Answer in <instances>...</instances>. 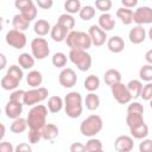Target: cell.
I'll list each match as a JSON object with an SVG mask.
<instances>
[{
    "mask_svg": "<svg viewBox=\"0 0 152 152\" xmlns=\"http://www.w3.org/2000/svg\"><path fill=\"white\" fill-rule=\"evenodd\" d=\"M64 110L66 116L77 119L83 112V100L78 91H70L64 97Z\"/></svg>",
    "mask_w": 152,
    "mask_h": 152,
    "instance_id": "6da1fadb",
    "label": "cell"
},
{
    "mask_svg": "<svg viewBox=\"0 0 152 152\" xmlns=\"http://www.w3.org/2000/svg\"><path fill=\"white\" fill-rule=\"evenodd\" d=\"M48 107L44 104H34L28 114H27V125L30 128L42 129L46 125V116H48Z\"/></svg>",
    "mask_w": 152,
    "mask_h": 152,
    "instance_id": "7a4b0ae2",
    "label": "cell"
},
{
    "mask_svg": "<svg viewBox=\"0 0 152 152\" xmlns=\"http://www.w3.org/2000/svg\"><path fill=\"white\" fill-rule=\"evenodd\" d=\"M66 45L71 49H81V50H88L93 43L89 33H86L83 31H74L71 30L66 38H65Z\"/></svg>",
    "mask_w": 152,
    "mask_h": 152,
    "instance_id": "3957f363",
    "label": "cell"
},
{
    "mask_svg": "<svg viewBox=\"0 0 152 152\" xmlns=\"http://www.w3.org/2000/svg\"><path fill=\"white\" fill-rule=\"evenodd\" d=\"M103 127V121L101 119L100 115L96 114H91L89 116H87L80 125V132L82 133V135L84 137H95L97 133H100V131Z\"/></svg>",
    "mask_w": 152,
    "mask_h": 152,
    "instance_id": "277c9868",
    "label": "cell"
},
{
    "mask_svg": "<svg viewBox=\"0 0 152 152\" xmlns=\"http://www.w3.org/2000/svg\"><path fill=\"white\" fill-rule=\"evenodd\" d=\"M69 59L81 71H88L93 64L91 56L89 52H87V50L71 49L69 52Z\"/></svg>",
    "mask_w": 152,
    "mask_h": 152,
    "instance_id": "5b68a950",
    "label": "cell"
},
{
    "mask_svg": "<svg viewBox=\"0 0 152 152\" xmlns=\"http://www.w3.org/2000/svg\"><path fill=\"white\" fill-rule=\"evenodd\" d=\"M31 52L33 57L38 61L46 58L50 53V46H49L48 40L42 37L33 38L31 42Z\"/></svg>",
    "mask_w": 152,
    "mask_h": 152,
    "instance_id": "8992f818",
    "label": "cell"
},
{
    "mask_svg": "<svg viewBox=\"0 0 152 152\" xmlns=\"http://www.w3.org/2000/svg\"><path fill=\"white\" fill-rule=\"evenodd\" d=\"M49 95V90L45 87H38V88H32L30 90L25 91V100L24 103L27 106H34L38 104L40 102H43L44 100L48 99Z\"/></svg>",
    "mask_w": 152,
    "mask_h": 152,
    "instance_id": "52a82bcc",
    "label": "cell"
},
{
    "mask_svg": "<svg viewBox=\"0 0 152 152\" xmlns=\"http://www.w3.org/2000/svg\"><path fill=\"white\" fill-rule=\"evenodd\" d=\"M6 43L14 48V49H23L25 48L26 43H27V38H26V34L24 33V31H19V30H15V28H12L7 33H6Z\"/></svg>",
    "mask_w": 152,
    "mask_h": 152,
    "instance_id": "ba28073f",
    "label": "cell"
},
{
    "mask_svg": "<svg viewBox=\"0 0 152 152\" xmlns=\"http://www.w3.org/2000/svg\"><path fill=\"white\" fill-rule=\"evenodd\" d=\"M110 91L113 97L116 100V102H119L120 104H126L129 103L132 100V96L127 89V86L124 84L122 82H119L114 86L110 87Z\"/></svg>",
    "mask_w": 152,
    "mask_h": 152,
    "instance_id": "9c48e42d",
    "label": "cell"
},
{
    "mask_svg": "<svg viewBox=\"0 0 152 152\" xmlns=\"http://www.w3.org/2000/svg\"><path fill=\"white\" fill-rule=\"evenodd\" d=\"M133 21L137 25L152 24V8L148 6L138 7L133 12Z\"/></svg>",
    "mask_w": 152,
    "mask_h": 152,
    "instance_id": "30bf717a",
    "label": "cell"
},
{
    "mask_svg": "<svg viewBox=\"0 0 152 152\" xmlns=\"http://www.w3.org/2000/svg\"><path fill=\"white\" fill-rule=\"evenodd\" d=\"M59 84L64 88H72L77 83V75L71 68H64L58 75Z\"/></svg>",
    "mask_w": 152,
    "mask_h": 152,
    "instance_id": "8fae6325",
    "label": "cell"
},
{
    "mask_svg": "<svg viewBox=\"0 0 152 152\" xmlns=\"http://www.w3.org/2000/svg\"><path fill=\"white\" fill-rule=\"evenodd\" d=\"M88 33L91 38V43L95 46H102L107 40V33L99 25H91L88 30Z\"/></svg>",
    "mask_w": 152,
    "mask_h": 152,
    "instance_id": "7c38bea8",
    "label": "cell"
},
{
    "mask_svg": "<svg viewBox=\"0 0 152 152\" xmlns=\"http://www.w3.org/2000/svg\"><path fill=\"white\" fill-rule=\"evenodd\" d=\"M134 147L133 137L129 135H119L114 141V148L118 152H129Z\"/></svg>",
    "mask_w": 152,
    "mask_h": 152,
    "instance_id": "4fadbf2b",
    "label": "cell"
},
{
    "mask_svg": "<svg viewBox=\"0 0 152 152\" xmlns=\"http://www.w3.org/2000/svg\"><path fill=\"white\" fill-rule=\"evenodd\" d=\"M23 103H19V102H14L12 100H10L6 106H5V114L8 119H17L20 116V114L23 113Z\"/></svg>",
    "mask_w": 152,
    "mask_h": 152,
    "instance_id": "5bb4252c",
    "label": "cell"
},
{
    "mask_svg": "<svg viewBox=\"0 0 152 152\" xmlns=\"http://www.w3.org/2000/svg\"><path fill=\"white\" fill-rule=\"evenodd\" d=\"M128 38L132 44H137V45L141 44L146 38V31L142 27V25H137L133 28H131L128 33Z\"/></svg>",
    "mask_w": 152,
    "mask_h": 152,
    "instance_id": "9a60e30c",
    "label": "cell"
},
{
    "mask_svg": "<svg viewBox=\"0 0 152 152\" xmlns=\"http://www.w3.org/2000/svg\"><path fill=\"white\" fill-rule=\"evenodd\" d=\"M70 31L66 28V27H64L63 25H61L59 23H56L52 27H51V31H50V36H51V38H52V40L53 42H63V40H65V38H66V36H68V33H69Z\"/></svg>",
    "mask_w": 152,
    "mask_h": 152,
    "instance_id": "2e32d148",
    "label": "cell"
},
{
    "mask_svg": "<svg viewBox=\"0 0 152 152\" xmlns=\"http://www.w3.org/2000/svg\"><path fill=\"white\" fill-rule=\"evenodd\" d=\"M107 48L113 53H120L125 49V40L120 36H113L107 40Z\"/></svg>",
    "mask_w": 152,
    "mask_h": 152,
    "instance_id": "e0dca14e",
    "label": "cell"
},
{
    "mask_svg": "<svg viewBox=\"0 0 152 152\" xmlns=\"http://www.w3.org/2000/svg\"><path fill=\"white\" fill-rule=\"evenodd\" d=\"M115 24H116V21L114 19V17L110 13H108V12H104V13H102L99 17V26L102 30H104L106 32L113 30L114 26H115Z\"/></svg>",
    "mask_w": 152,
    "mask_h": 152,
    "instance_id": "ac0fdd59",
    "label": "cell"
},
{
    "mask_svg": "<svg viewBox=\"0 0 152 152\" xmlns=\"http://www.w3.org/2000/svg\"><path fill=\"white\" fill-rule=\"evenodd\" d=\"M51 27L52 26L50 25V23L48 20H45V19H38L34 23V25H33V31H34V33L38 37H44L48 33H50Z\"/></svg>",
    "mask_w": 152,
    "mask_h": 152,
    "instance_id": "d6986e66",
    "label": "cell"
},
{
    "mask_svg": "<svg viewBox=\"0 0 152 152\" xmlns=\"http://www.w3.org/2000/svg\"><path fill=\"white\" fill-rule=\"evenodd\" d=\"M129 133L134 139L142 140L148 135V126L145 122H141L137 126L129 127Z\"/></svg>",
    "mask_w": 152,
    "mask_h": 152,
    "instance_id": "ffe728a7",
    "label": "cell"
},
{
    "mask_svg": "<svg viewBox=\"0 0 152 152\" xmlns=\"http://www.w3.org/2000/svg\"><path fill=\"white\" fill-rule=\"evenodd\" d=\"M46 107H48L50 113H53V114L55 113H59L64 107V100L58 95L51 96L48 100V106Z\"/></svg>",
    "mask_w": 152,
    "mask_h": 152,
    "instance_id": "44dd1931",
    "label": "cell"
},
{
    "mask_svg": "<svg viewBox=\"0 0 152 152\" xmlns=\"http://www.w3.org/2000/svg\"><path fill=\"white\" fill-rule=\"evenodd\" d=\"M103 80L107 86L112 87V86L121 82V74L116 69H108L103 75Z\"/></svg>",
    "mask_w": 152,
    "mask_h": 152,
    "instance_id": "7402d4cb",
    "label": "cell"
},
{
    "mask_svg": "<svg viewBox=\"0 0 152 152\" xmlns=\"http://www.w3.org/2000/svg\"><path fill=\"white\" fill-rule=\"evenodd\" d=\"M59 129L55 124H46L42 128V135L44 140H53L58 137Z\"/></svg>",
    "mask_w": 152,
    "mask_h": 152,
    "instance_id": "603a6c76",
    "label": "cell"
},
{
    "mask_svg": "<svg viewBox=\"0 0 152 152\" xmlns=\"http://www.w3.org/2000/svg\"><path fill=\"white\" fill-rule=\"evenodd\" d=\"M116 17L121 20L124 25H129L133 23V11L127 7H120L116 10Z\"/></svg>",
    "mask_w": 152,
    "mask_h": 152,
    "instance_id": "cb8c5ba5",
    "label": "cell"
},
{
    "mask_svg": "<svg viewBox=\"0 0 152 152\" xmlns=\"http://www.w3.org/2000/svg\"><path fill=\"white\" fill-rule=\"evenodd\" d=\"M34 61H36V58L33 57V55H32V53L30 55L28 52H23V53H20L19 57H18V63H19V65H20L23 69H25V70L32 69V68L34 66Z\"/></svg>",
    "mask_w": 152,
    "mask_h": 152,
    "instance_id": "d4e9b609",
    "label": "cell"
},
{
    "mask_svg": "<svg viewBox=\"0 0 152 152\" xmlns=\"http://www.w3.org/2000/svg\"><path fill=\"white\" fill-rule=\"evenodd\" d=\"M26 82L31 88H38L40 87L42 82H43V76L42 72L38 70H31L27 76H26Z\"/></svg>",
    "mask_w": 152,
    "mask_h": 152,
    "instance_id": "484cf974",
    "label": "cell"
},
{
    "mask_svg": "<svg viewBox=\"0 0 152 152\" xmlns=\"http://www.w3.org/2000/svg\"><path fill=\"white\" fill-rule=\"evenodd\" d=\"M30 20H27L21 13H18L13 17L12 19V25H13V28L15 30H19V31H26L30 26Z\"/></svg>",
    "mask_w": 152,
    "mask_h": 152,
    "instance_id": "4316f807",
    "label": "cell"
},
{
    "mask_svg": "<svg viewBox=\"0 0 152 152\" xmlns=\"http://www.w3.org/2000/svg\"><path fill=\"white\" fill-rule=\"evenodd\" d=\"M126 86H127V89H128L132 99L140 97V94H141V90H142V87H144L140 80H131Z\"/></svg>",
    "mask_w": 152,
    "mask_h": 152,
    "instance_id": "83f0119b",
    "label": "cell"
},
{
    "mask_svg": "<svg viewBox=\"0 0 152 152\" xmlns=\"http://www.w3.org/2000/svg\"><path fill=\"white\" fill-rule=\"evenodd\" d=\"M27 127H28V125H27V120L24 119V118H21V116H19V118H17V119L13 120V122H12L11 126H10V129H11L12 133H14V134H19V133L25 132Z\"/></svg>",
    "mask_w": 152,
    "mask_h": 152,
    "instance_id": "f1b7e54d",
    "label": "cell"
},
{
    "mask_svg": "<svg viewBox=\"0 0 152 152\" xmlns=\"http://www.w3.org/2000/svg\"><path fill=\"white\" fill-rule=\"evenodd\" d=\"M19 83H20L19 80H17L13 76L7 75V74L1 78V88L4 90H15L17 87L19 86Z\"/></svg>",
    "mask_w": 152,
    "mask_h": 152,
    "instance_id": "f546056e",
    "label": "cell"
},
{
    "mask_svg": "<svg viewBox=\"0 0 152 152\" xmlns=\"http://www.w3.org/2000/svg\"><path fill=\"white\" fill-rule=\"evenodd\" d=\"M86 108L88 110H96L100 107V97L94 93L89 91V94L86 96Z\"/></svg>",
    "mask_w": 152,
    "mask_h": 152,
    "instance_id": "4dcf8cb0",
    "label": "cell"
},
{
    "mask_svg": "<svg viewBox=\"0 0 152 152\" xmlns=\"http://www.w3.org/2000/svg\"><path fill=\"white\" fill-rule=\"evenodd\" d=\"M84 89L88 91H96L100 87V78L96 75H89L84 80Z\"/></svg>",
    "mask_w": 152,
    "mask_h": 152,
    "instance_id": "1f68e13d",
    "label": "cell"
},
{
    "mask_svg": "<svg viewBox=\"0 0 152 152\" xmlns=\"http://www.w3.org/2000/svg\"><path fill=\"white\" fill-rule=\"evenodd\" d=\"M57 23H59L61 25H63L64 27H66L69 31H71V30L75 27V24H76V23H75V18L72 17V14L66 13V12L59 15Z\"/></svg>",
    "mask_w": 152,
    "mask_h": 152,
    "instance_id": "d6a6232c",
    "label": "cell"
},
{
    "mask_svg": "<svg viewBox=\"0 0 152 152\" xmlns=\"http://www.w3.org/2000/svg\"><path fill=\"white\" fill-rule=\"evenodd\" d=\"M103 146L100 139L95 138V137H90L89 140L86 142V151L88 152H100L102 151Z\"/></svg>",
    "mask_w": 152,
    "mask_h": 152,
    "instance_id": "836d02e7",
    "label": "cell"
},
{
    "mask_svg": "<svg viewBox=\"0 0 152 152\" xmlns=\"http://www.w3.org/2000/svg\"><path fill=\"white\" fill-rule=\"evenodd\" d=\"M141 122H145L144 120V115L141 113H127V116H126V124L129 127H133V126H137Z\"/></svg>",
    "mask_w": 152,
    "mask_h": 152,
    "instance_id": "e575fe53",
    "label": "cell"
},
{
    "mask_svg": "<svg viewBox=\"0 0 152 152\" xmlns=\"http://www.w3.org/2000/svg\"><path fill=\"white\" fill-rule=\"evenodd\" d=\"M81 8H82V6H81L80 0H66L64 2V10L66 13L76 14L81 11Z\"/></svg>",
    "mask_w": 152,
    "mask_h": 152,
    "instance_id": "d590c367",
    "label": "cell"
},
{
    "mask_svg": "<svg viewBox=\"0 0 152 152\" xmlns=\"http://www.w3.org/2000/svg\"><path fill=\"white\" fill-rule=\"evenodd\" d=\"M78 15L82 20L84 21H89L91 20L94 17H95V8L90 5H87V6H83L81 8V11L78 12Z\"/></svg>",
    "mask_w": 152,
    "mask_h": 152,
    "instance_id": "8d00e7d4",
    "label": "cell"
},
{
    "mask_svg": "<svg viewBox=\"0 0 152 152\" xmlns=\"http://www.w3.org/2000/svg\"><path fill=\"white\" fill-rule=\"evenodd\" d=\"M51 62H52L53 66H56V68H64L66 65L68 57H66V55L64 52H56L52 56Z\"/></svg>",
    "mask_w": 152,
    "mask_h": 152,
    "instance_id": "74e56055",
    "label": "cell"
},
{
    "mask_svg": "<svg viewBox=\"0 0 152 152\" xmlns=\"http://www.w3.org/2000/svg\"><path fill=\"white\" fill-rule=\"evenodd\" d=\"M139 77L141 81L152 82V64H145L139 70Z\"/></svg>",
    "mask_w": 152,
    "mask_h": 152,
    "instance_id": "f35d334b",
    "label": "cell"
},
{
    "mask_svg": "<svg viewBox=\"0 0 152 152\" xmlns=\"http://www.w3.org/2000/svg\"><path fill=\"white\" fill-rule=\"evenodd\" d=\"M6 74H7V75L13 76L14 78H17V80H19V81H21V80H23V77H24L23 68H21L20 65H15V64L11 65V66L7 69V72H6Z\"/></svg>",
    "mask_w": 152,
    "mask_h": 152,
    "instance_id": "ab89813d",
    "label": "cell"
},
{
    "mask_svg": "<svg viewBox=\"0 0 152 152\" xmlns=\"http://www.w3.org/2000/svg\"><path fill=\"white\" fill-rule=\"evenodd\" d=\"M27 138L30 144H37L43 139L42 135V129H36V128H30L28 133H27Z\"/></svg>",
    "mask_w": 152,
    "mask_h": 152,
    "instance_id": "60d3db41",
    "label": "cell"
},
{
    "mask_svg": "<svg viewBox=\"0 0 152 152\" xmlns=\"http://www.w3.org/2000/svg\"><path fill=\"white\" fill-rule=\"evenodd\" d=\"M27 20H30V21H32L33 19H36L37 18V13H38V11H37V7H36V5L33 4V5H31V6H28L27 8H25V10H23L21 12H20Z\"/></svg>",
    "mask_w": 152,
    "mask_h": 152,
    "instance_id": "b9f144b4",
    "label": "cell"
},
{
    "mask_svg": "<svg viewBox=\"0 0 152 152\" xmlns=\"http://www.w3.org/2000/svg\"><path fill=\"white\" fill-rule=\"evenodd\" d=\"M10 100L14 101V102H19V103H24V100H25V90L23 89H15L11 93L10 95Z\"/></svg>",
    "mask_w": 152,
    "mask_h": 152,
    "instance_id": "7bdbcfd3",
    "label": "cell"
},
{
    "mask_svg": "<svg viewBox=\"0 0 152 152\" xmlns=\"http://www.w3.org/2000/svg\"><path fill=\"white\" fill-rule=\"evenodd\" d=\"M112 0H95V7L96 10L101 11L102 13L108 12L112 8Z\"/></svg>",
    "mask_w": 152,
    "mask_h": 152,
    "instance_id": "ee69618b",
    "label": "cell"
},
{
    "mask_svg": "<svg viewBox=\"0 0 152 152\" xmlns=\"http://www.w3.org/2000/svg\"><path fill=\"white\" fill-rule=\"evenodd\" d=\"M140 97H141L144 101H150V100L152 99V82H147V83L142 87Z\"/></svg>",
    "mask_w": 152,
    "mask_h": 152,
    "instance_id": "f6af8a7d",
    "label": "cell"
},
{
    "mask_svg": "<svg viewBox=\"0 0 152 152\" xmlns=\"http://www.w3.org/2000/svg\"><path fill=\"white\" fill-rule=\"evenodd\" d=\"M127 113H141L144 114V106L140 102H131L127 107Z\"/></svg>",
    "mask_w": 152,
    "mask_h": 152,
    "instance_id": "bcb514c9",
    "label": "cell"
},
{
    "mask_svg": "<svg viewBox=\"0 0 152 152\" xmlns=\"http://www.w3.org/2000/svg\"><path fill=\"white\" fill-rule=\"evenodd\" d=\"M139 151L140 152H152V139H142V141L139 144Z\"/></svg>",
    "mask_w": 152,
    "mask_h": 152,
    "instance_id": "7dc6e473",
    "label": "cell"
},
{
    "mask_svg": "<svg viewBox=\"0 0 152 152\" xmlns=\"http://www.w3.org/2000/svg\"><path fill=\"white\" fill-rule=\"evenodd\" d=\"M31 5H33L32 0H15L14 1V6H15L17 10H19V12H21L23 10L27 8Z\"/></svg>",
    "mask_w": 152,
    "mask_h": 152,
    "instance_id": "c3c4849f",
    "label": "cell"
},
{
    "mask_svg": "<svg viewBox=\"0 0 152 152\" xmlns=\"http://www.w3.org/2000/svg\"><path fill=\"white\" fill-rule=\"evenodd\" d=\"M36 4L42 10H50L53 6V0H36Z\"/></svg>",
    "mask_w": 152,
    "mask_h": 152,
    "instance_id": "681fc988",
    "label": "cell"
},
{
    "mask_svg": "<svg viewBox=\"0 0 152 152\" xmlns=\"http://www.w3.org/2000/svg\"><path fill=\"white\" fill-rule=\"evenodd\" d=\"M15 147H13V145L8 141H2L0 142V152H14Z\"/></svg>",
    "mask_w": 152,
    "mask_h": 152,
    "instance_id": "f907efd6",
    "label": "cell"
},
{
    "mask_svg": "<svg viewBox=\"0 0 152 152\" xmlns=\"http://www.w3.org/2000/svg\"><path fill=\"white\" fill-rule=\"evenodd\" d=\"M70 152H83L86 151V145H83L82 142H74L70 145Z\"/></svg>",
    "mask_w": 152,
    "mask_h": 152,
    "instance_id": "816d5d0a",
    "label": "cell"
},
{
    "mask_svg": "<svg viewBox=\"0 0 152 152\" xmlns=\"http://www.w3.org/2000/svg\"><path fill=\"white\" fill-rule=\"evenodd\" d=\"M31 151H32V147L26 142H21L15 147V152H31Z\"/></svg>",
    "mask_w": 152,
    "mask_h": 152,
    "instance_id": "f5cc1de1",
    "label": "cell"
},
{
    "mask_svg": "<svg viewBox=\"0 0 152 152\" xmlns=\"http://www.w3.org/2000/svg\"><path fill=\"white\" fill-rule=\"evenodd\" d=\"M121 4L124 7L127 8H134L138 5V0H121Z\"/></svg>",
    "mask_w": 152,
    "mask_h": 152,
    "instance_id": "db71d44e",
    "label": "cell"
},
{
    "mask_svg": "<svg viewBox=\"0 0 152 152\" xmlns=\"http://www.w3.org/2000/svg\"><path fill=\"white\" fill-rule=\"evenodd\" d=\"M145 61L148 64H152V49H150L148 51H146V53H145Z\"/></svg>",
    "mask_w": 152,
    "mask_h": 152,
    "instance_id": "11a10c76",
    "label": "cell"
},
{
    "mask_svg": "<svg viewBox=\"0 0 152 152\" xmlns=\"http://www.w3.org/2000/svg\"><path fill=\"white\" fill-rule=\"evenodd\" d=\"M0 59H1L0 69L2 70V69H5V66H6V57H5V55H4V53H0Z\"/></svg>",
    "mask_w": 152,
    "mask_h": 152,
    "instance_id": "9f6ffc18",
    "label": "cell"
},
{
    "mask_svg": "<svg viewBox=\"0 0 152 152\" xmlns=\"http://www.w3.org/2000/svg\"><path fill=\"white\" fill-rule=\"evenodd\" d=\"M5 137V125L1 124V134H0V140H2Z\"/></svg>",
    "mask_w": 152,
    "mask_h": 152,
    "instance_id": "6f0895ef",
    "label": "cell"
},
{
    "mask_svg": "<svg viewBox=\"0 0 152 152\" xmlns=\"http://www.w3.org/2000/svg\"><path fill=\"white\" fill-rule=\"evenodd\" d=\"M147 36H148V38H150L151 42H152V26L150 27V30H148V32H147Z\"/></svg>",
    "mask_w": 152,
    "mask_h": 152,
    "instance_id": "680465c9",
    "label": "cell"
},
{
    "mask_svg": "<svg viewBox=\"0 0 152 152\" xmlns=\"http://www.w3.org/2000/svg\"><path fill=\"white\" fill-rule=\"evenodd\" d=\"M148 102H150V107H151V108H152V99H151V100H150V101H148Z\"/></svg>",
    "mask_w": 152,
    "mask_h": 152,
    "instance_id": "91938a15",
    "label": "cell"
},
{
    "mask_svg": "<svg viewBox=\"0 0 152 152\" xmlns=\"http://www.w3.org/2000/svg\"><path fill=\"white\" fill-rule=\"evenodd\" d=\"M151 1H152V0H151Z\"/></svg>",
    "mask_w": 152,
    "mask_h": 152,
    "instance_id": "94428289",
    "label": "cell"
}]
</instances>
